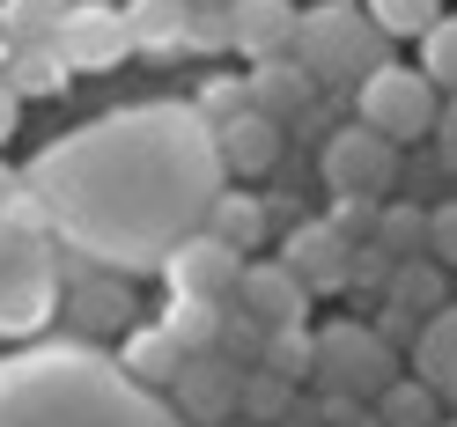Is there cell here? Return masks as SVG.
Returning <instances> with one entry per match:
<instances>
[{
	"label": "cell",
	"instance_id": "cell-33",
	"mask_svg": "<svg viewBox=\"0 0 457 427\" xmlns=\"http://www.w3.org/2000/svg\"><path fill=\"white\" fill-rule=\"evenodd\" d=\"M185 52H228V8H192Z\"/></svg>",
	"mask_w": 457,
	"mask_h": 427
},
{
	"label": "cell",
	"instance_id": "cell-31",
	"mask_svg": "<svg viewBox=\"0 0 457 427\" xmlns=\"http://www.w3.org/2000/svg\"><path fill=\"white\" fill-rule=\"evenodd\" d=\"M288 406H295V383H288V376H266V368H251V376H244V406H237V413H251V420H288Z\"/></svg>",
	"mask_w": 457,
	"mask_h": 427
},
{
	"label": "cell",
	"instance_id": "cell-15",
	"mask_svg": "<svg viewBox=\"0 0 457 427\" xmlns=\"http://www.w3.org/2000/svg\"><path fill=\"white\" fill-rule=\"evenodd\" d=\"M244 89H251V111H259V119H273L280 133H288V119H303V111L325 96L318 81H310V67L295 60V52H288V60H266V67H251V74H244Z\"/></svg>",
	"mask_w": 457,
	"mask_h": 427
},
{
	"label": "cell",
	"instance_id": "cell-18",
	"mask_svg": "<svg viewBox=\"0 0 457 427\" xmlns=\"http://www.w3.org/2000/svg\"><path fill=\"white\" fill-rule=\"evenodd\" d=\"M111 361H119L140 390H162V398H170V383H178V368H185V354L170 347L162 324H133V332L119 339V354H111Z\"/></svg>",
	"mask_w": 457,
	"mask_h": 427
},
{
	"label": "cell",
	"instance_id": "cell-3",
	"mask_svg": "<svg viewBox=\"0 0 457 427\" xmlns=\"http://www.w3.org/2000/svg\"><path fill=\"white\" fill-rule=\"evenodd\" d=\"M67 302L60 280V243L52 236H22L0 221V347H37Z\"/></svg>",
	"mask_w": 457,
	"mask_h": 427
},
{
	"label": "cell",
	"instance_id": "cell-5",
	"mask_svg": "<svg viewBox=\"0 0 457 427\" xmlns=\"http://www.w3.org/2000/svg\"><path fill=\"white\" fill-rule=\"evenodd\" d=\"M310 383L325 398H347V406H377V398L398 383V354L377 339V324L361 317H339V324H318L310 332Z\"/></svg>",
	"mask_w": 457,
	"mask_h": 427
},
{
	"label": "cell",
	"instance_id": "cell-9",
	"mask_svg": "<svg viewBox=\"0 0 457 427\" xmlns=\"http://www.w3.org/2000/svg\"><path fill=\"white\" fill-rule=\"evenodd\" d=\"M52 45H60V60H67L74 74H111L119 60H133V30H126V8H119V0H67Z\"/></svg>",
	"mask_w": 457,
	"mask_h": 427
},
{
	"label": "cell",
	"instance_id": "cell-22",
	"mask_svg": "<svg viewBox=\"0 0 457 427\" xmlns=\"http://www.w3.org/2000/svg\"><path fill=\"white\" fill-rule=\"evenodd\" d=\"M155 324L170 332V347H178L185 361H199V354H221V332H228V302H178V295H170V309H162Z\"/></svg>",
	"mask_w": 457,
	"mask_h": 427
},
{
	"label": "cell",
	"instance_id": "cell-1",
	"mask_svg": "<svg viewBox=\"0 0 457 427\" xmlns=\"http://www.w3.org/2000/svg\"><path fill=\"white\" fill-rule=\"evenodd\" d=\"M22 185L45 199L52 243L104 273H162L221 199V148L192 103H126L30 155Z\"/></svg>",
	"mask_w": 457,
	"mask_h": 427
},
{
	"label": "cell",
	"instance_id": "cell-10",
	"mask_svg": "<svg viewBox=\"0 0 457 427\" xmlns=\"http://www.w3.org/2000/svg\"><path fill=\"white\" fill-rule=\"evenodd\" d=\"M354 250H361V243H347L332 221H295L288 243H280V266H288V273L303 280V295L318 302V295L354 288Z\"/></svg>",
	"mask_w": 457,
	"mask_h": 427
},
{
	"label": "cell",
	"instance_id": "cell-11",
	"mask_svg": "<svg viewBox=\"0 0 457 427\" xmlns=\"http://www.w3.org/2000/svg\"><path fill=\"white\" fill-rule=\"evenodd\" d=\"M244 266L251 259H237L228 243H214L207 229H199V236H185L162 259V280H170V295H178V302H228V295H237V280H244Z\"/></svg>",
	"mask_w": 457,
	"mask_h": 427
},
{
	"label": "cell",
	"instance_id": "cell-34",
	"mask_svg": "<svg viewBox=\"0 0 457 427\" xmlns=\"http://www.w3.org/2000/svg\"><path fill=\"white\" fill-rule=\"evenodd\" d=\"M377 339H384L391 354L413 347V339H420V317H406V309H384V317H377Z\"/></svg>",
	"mask_w": 457,
	"mask_h": 427
},
{
	"label": "cell",
	"instance_id": "cell-24",
	"mask_svg": "<svg viewBox=\"0 0 457 427\" xmlns=\"http://www.w3.org/2000/svg\"><path fill=\"white\" fill-rule=\"evenodd\" d=\"M369 250H384L391 266L428 259V207H406V199H384L377 221H369Z\"/></svg>",
	"mask_w": 457,
	"mask_h": 427
},
{
	"label": "cell",
	"instance_id": "cell-13",
	"mask_svg": "<svg viewBox=\"0 0 457 427\" xmlns=\"http://www.w3.org/2000/svg\"><path fill=\"white\" fill-rule=\"evenodd\" d=\"M237 406H244V376H237L228 354H199V361L178 368V383H170V413L185 427H221Z\"/></svg>",
	"mask_w": 457,
	"mask_h": 427
},
{
	"label": "cell",
	"instance_id": "cell-32",
	"mask_svg": "<svg viewBox=\"0 0 457 427\" xmlns=\"http://www.w3.org/2000/svg\"><path fill=\"white\" fill-rule=\"evenodd\" d=\"M428 259H436L443 273L457 266V199H443V207H428Z\"/></svg>",
	"mask_w": 457,
	"mask_h": 427
},
{
	"label": "cell",
	"instance_id": "cell-8",
	"mask_svg": "<svg viewBox=\"0 0 457 427\" xmlns=\"http://www.w3.org/2000/svg\"><path fill=\"white\" fill-rule=\"evenodd\" d=\"M318 169H325V192H332V199H361V207H384L391 185H398V169H406V155H398L391 140H377L369 126H354V119H347V126L325 140Z\"/></svg>",
	"mask_w": 457,
	"mask_h": 427
},
{
	"label": "cell",
	"instance_id": "cell-7",
	"mask_svg": "<svg viewBox=\"0 0 457 427\" xmlns=\"http://www.w3.org/2000/svg\"><path fill=\"white\" fill-rule=\"evenodd\" d=\"M60 280H67V302H60V317L74 324V339H81V347H96V339H126V332L140 324L133 280H119V273L89 266L81 250H60Z\"/></svg>",
	"mask_w": 457,
	"mask_h": 427
},
{
	"label": "cell",
	"instance_id": "cell-16",
	"mask_svg": "<svg viewBox=\"0 0 457 427\" xmlns=\"http://www.w3.org/2000/svg\"><path fill=\"white\" fill-rule=\"evenodd\" d=\"M214 148H221V177H266L280 162V148H288V133L273 119H259V111H244V119H228L214 133Z\"/></svg>",
	"mask_w": 457,
	"mask_h": 427
},
{
	"label": "cell",
	"instance_id": "cell-4",
	"mask_svg": "<svg viewBox=\"0 0 457 427\" xmlns=\"http://www.w3.org/2000/svg\"><path fill=\"white\" fill-rule=\"evenodd\" d=\"M295 60L310 67L318 89H361L377 67H391V37L369 22V8H354V0H318V8H303Z\"/></svg>",
	"mask_w": 457,
	"mask_h": 427
},
{
	"label": "cell",
	"instance_id": "cell-40",
	"mask_svg": "<svg viewBox=\"0 0 457 427\" xmlns=\"http://www.w3.org/2000/svg\"><path fill=\"white\" fill-rule=\"evenodd\" d=\"M443 427H457V420H443Z\"/></svg>",
	"mask_w": 457,
	"mask_h": 427
},
{
	"label": "cell",
	"instance_id": "cell-27",
	"mask_svg": "<svg viewBox=\"0 0 457 427\" xmlns=\"http://www.w3.org/2000/svg\"><path fill=\"white\" fill-rule=\"evenodd\" d=\"M361 8H369V22H377V30H384L391 45H398V37H413V45H420V37H428V30H436V22L450 15L443 0H361Z\"/></svg>",
	"mask_w": 457,
	"mask_h": 427
},
{
	"label": "cell",
	"instance_id": "cell-36",
	"mask_svg": "<svg viewBox=\"0 0 457 427\" xmlns=\"http://www.w3.org/2000/svg\"><path fill=\"white\" fill-rule=\"evenodd\" d=\"M15 126H22V96L8 89V74H0V148L15 140Z\"/></svg>",
	"mask_w": 457,
	"mask_h": 427
},
{
	"label": "cell",
	"instance_id": "cell-38",
	"mask_svg": "<svg viewBox=\"0 0 457 427\" xmlns=\"http://www.w3.org/2000/svg\"><path fill=\"white\" fill-rule=\"evenodd\" d=\"M15 199H22V169H8V162H0V214H8Z\"/></svg>",
	"mask_w": 457,
	"mask_h": 427
},
{
	"label": "cell",
	"instance_id": "cell-19",
	"mask_svg": "<svg viewBox=\"0 0 457 427\" xmlns=\"http://www.w3.org/2000/svg\"><path fill=\"white\" fill-rule=\"evenodd\" d=\"M266 229H273V207H266V199H259V192H228V185H221L214 214H207V236L228 243L237 259H251V250L266 243Z\"/></svg>",
	"mask_w": 457,
	"mask_h": 427
},
{
	"label": "cell",
	"instance_id": "cell-20",
	"mask_svg": "<svg viewBox=\"0 0 457 427\" xmlns=\"http://www.w3.org/2000/svg\"><path fill=\"white\" fill-rule=\"evenodd\" d=\"M185 22H192V8H178V0H126V30H133L140 60H178Z\"/></svg>",
	"mask_w": 457,
	"mask_h": 427
},
{
	"label": "cell",
	"instance_id": "cell-41",
	"mask_svg": "<svg viewBox=\"0 0 457 427\" xmlns=\"http://www.w3.org/2000/svg\"><path fill=\"white\" fill-rule=\"evenodd\" d=\"M354 8H361V0H354Z\"/></svg>",
	"mask_w": 457,
	"mask_h": 427
},
{
	"label": "cell",
	"instance_id": "cell-25",
	"mask_svg": "<svg viewBox=\"0 0 457 427\" xmlns=\"http://www.w3.org/2000/svg\"><path fill=\"white\" fill-rule=\"evenodd\" d=\"M60 15H67V0H0V37H8V52H22V45H52Z\"/></svg>",
	"mask_w": 457,
	"mask_h": 427
},
{
	"label": "cell",
	"instance_id": "cell-23",
	"mask_svg": "<svg viewBox=\"0 0 457 427\" xmlns=\"http://www.w3.org/2000/svg\"><path fill=\"white\" fill-rule=\"evenodd\" d=\"M443 266L436 259H406V266H391V280H384V309H406V317H436V309H450V288H443Z\"/></svg>",
	"mask_w": 457,
	"mask_h": 427
},
{
	"label": "cell",
	"instance_id": "cell-42",
	"mask_svg": "<svg viewBox=\"0 0 457 427\" xmlns=\"http://www.w3.org/2000/svg\"><path fill=\"white\" fill-rule=\"evenodd\" d=\"M450 199H457V192H450Z\"/></svg>",
	"mask_w": 457,
	"mask_h": 427
},
{
	"label": "cell",
	"instance_id": "cell-35",
	"mask_svg": "<svg viewBox=\"0 0 457 427\" xmlns=\"http://www.w3.org/2000/svg\"><path fill=\"white\" fill-rule=\"evenodd\" d=\"M325 406V427H384L377 413H361V406H347V398H318Z\"/></svg>",
	"mask_w": 457,
	"mask_h": 427
},
{
	"label": "cell",
	"instance_id": "cell-28",
	"mask_svg": "<svg viewBox=\"0 0 457 427\" xmlns=\"http://www.w3.org/2000/svg\"><path fill=\"white\" fill-rule=\"evenodd\" d=\"M420 74H428V89H436L443 103L457 96V15H443L436 30L420 37Z\"/></svg>",
	"mask_w": 457,
	"mask_h": 427
},
{
	"label": "cell",
	"instance_id": "cell-21",
	"mask_svg": "<svg viewBox=\"0 0 457 427\" xmlns=\"http://www.w3.org/2000/svg\"><path fill=\"white\" fill-rule=\"evenodd\" d=\"M8 89L22 96V103H52V96H67L74 89V67L60 60V45H22V52H8Z\"/></svg>",
	"mask_w": 457,
	"mask_h": 427
},
{
	"label": "cell",
	"instance_id": "cell-30",
	"mask_svg": "<svg viewBox=\"0 0 457 427\" xmlns=\"http://www.w3.org/2000/svg\"><path fill=\"white\" fill-rule=\"evenodd\" d=\"M192 111H199V119H207L214 133H221L228 119H244V111H251V89H244V74H214L207 89L192 96Z\"/></svg>",
	"mask_w": 457,
	"mask_h": 427
},
{
	"label": "cell",
	"instance_id": "cell-29",
	"mask_svg": "<svg viewBox=\"0 0 457 427\" xmlns=\"http://www.w3.org/2000/svg\"><path fill=\"white\" fill-rule=\"evenodd\" d=\"M259 368H266V376H288V383H310V324H295V332H266Z\"/></svg>",
	"mask_w": 457,
	"mask_h": 427
},
{
	"label": "cell",
	"instance_id": "cell-2",
	"mask_svg": "<svg viewBox=\"0 0 457 427\" xmlns=\"http://www.w3.org/2000/svg\"><path fill=\"white\" fill-rule=\"evenodd\" d=\"M0 427H185L162 390H140L104 347L37 339L0 354Z\"/></svg>",
	"mask_w": 457,
	"mask_h": 427
},
{
	"label": "cell",
	"instance_id": "cell-6",
	"mask_svg": "<svg viewBox=\"0 0 457 427\" xmlns=\"http://www.w3.org/2000/svg\"><path fill=\"white\" fill-rule=\"evenodd\" d=\"M436 119H443V96L428 89V74L406 67V60L377 67V74L354 89V126H369L377 140H391V148L428 140V133H436Z\"/></svg>",
	"mask_w": 457,
	"mask_h": 427
},
{
	"label": "cell",
	"instance_id": "cell-37",
	"mask_svg": "<svg viewBox=\"0 0 457 427\" xmlns=\"http://www.w3.org/2000/svg\"><path fill=\"white\" fill-rule=\"evenodd\" d=\"M436 140H443V162L457 169V96L443 103V119H436Z\"/></svg>",
	"mask_w": 457,
	"mask_h": 427
},
{
	"label": "cell",
	"instance_id": "cell-14",
	"mask_svg": "<svg viewBox=\"0 0 457 427\" xmlns=\"http://www.w3.org/2000/svg\"><path fill=\"white\" fill-rule=\"evenodd\" d=\"M303 30V8L295 0H228V52H244L251 67L266 60H288Z\"/></svg>",
	"mask_w": 457,
	"mask_h": 427
},
{
	"label": "cell",
	"instance_id": "cell-26",
	"mask_svg": "<svg viewBox=\"0 0 457 427\" xmlns=\"http://www.w3.org/2000/svg\"><path fill=\"white\" fill-rule=\"evenodd\" d=\"M369 413H377L384 427H443V406H436V390H428L420 376H398Z\"/></svg>",
	"mask_w": 457,
	"mask_h": 427
},
{
	"label": "cell",
	"instance_id": "cell-12",
	"mask_svg": "<svg viewBox=\"0 0 457 427\" xmlns=\"http://www.w3.org/2000/svg\"><path fill=\"white\" fill-rule=\"evenodd\" d=\"M228 302H237V317L259 324V332H295V324H310V295H303V280L280 266V259H251Z\"/></svg>",
	"mask_w": 457,
	"mask_h": 427
},
{
	"label": "cell",
	"instance_id": "cell-39",
	"mask_svg": "<svg viewBox=\"0 0 457 427\" xmlns=\"http://www.w3.org/2000/svg\"><path fill=\"white\" fill-rule=\"evenodd\" d=\"M178 8H228V0H178Z\"/></svg>",
	"mask_w": 457,
	"mask_h": 427
},
{
	"label": "cell",
	"instance_id": "cell-17",
	"mask_svg": "<svg viewBox=\"0 0 457 427\" xmlns=\"http://www.w3.org/2000/svg\"><path fill=\"white\" fill-rule=\"evenodd\" d=\"M413 376L436 390V406L457 413V302L436 309V317L420 324V339H413Z\"/></svg>",
	"mask_w": 457,
	"mask_h": 427
}]
</instances>
